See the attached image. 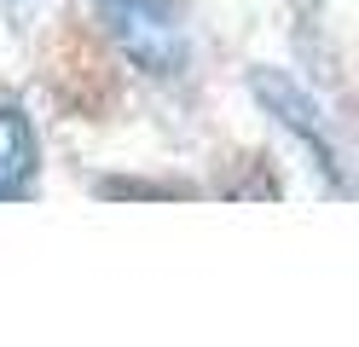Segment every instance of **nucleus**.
Returning a JSON list of instances; mask_svg holds the SVG:
<instances>
[{"label": "nucleus", "mask_w": 359, "mask_h": 347, "mask_svg": "<svg viewBox=\"0 0 359 347\" xmlns=\"http://www.w3.org/2000/svg\"><path fill=\"white\" fill-rule=\"evenodd\" d=\"M104 35L116 41V53L145 69L156 81H174L186 76L191 64V41H186V23H180L174 0H93Z\"/></svg>", "instance_id": "1"}, {"label": "nucleus", "mask_w": 359, "mask_h": 347, "mask_svg": "<svg viewBox=\"0 0 359 347\" xmlns=\"http://www.w3.org/2000/svg\"><path fill=\"white\" fill-rule=\"evenodd\" d=\"M250 93L261 99V110L273 116L284 133H296L302 145L313 151V162H319V168L330 174V185L342 191V151H336V139H330V122H325L319 99H313L307 87H296L284 69H255V76H250Z\"/></svg>", "instance_id": "2"}, {"label": "nucleus", "mask_w": 359, "mask_h": 347, "mask_svg": "<svg viewBox=\"0 0 359 347\" xmlns=\"http://www.w3.org/2000/svg\"><path fill=\"white\" fill-rule=\"evenodd\" d=\"M35 168H41V145H35L29 116L12 110V104H0V203L29 197Z\"/></svg>", "instance_id": "3"}]
</instances>
